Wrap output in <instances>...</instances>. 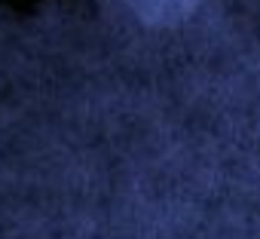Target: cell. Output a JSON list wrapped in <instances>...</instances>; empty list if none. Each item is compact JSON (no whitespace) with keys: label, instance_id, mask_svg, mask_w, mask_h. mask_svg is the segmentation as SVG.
Segmentation results:
<instances>
[{"label":"cell","instance_id":"1","mask_svg":"<svg viewBox=\"0 0 260 239\" xmlns=\"http://www.w3.org/2000/svg\"><path fill=\"white\" fill-rule=\"evenodd\" d=\"M0 239H260V0L0 7Z\"/></svg>","mask_w":260,"mask_h":239}]
</instances>
